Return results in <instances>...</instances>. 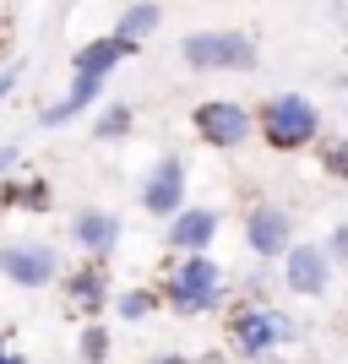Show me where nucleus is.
Masks as SVG:
<instances>
[{"label": "nucleus", "mask_w": 348, "mask_h": 364, "mask_svg": "<svg viewBox=\"0 0 348 364\" xmlns=\"http://www.w3.org/2000/svg\"><path fill=\"white\" fill-rule=\"evenodd\" d=\"M164 304L180 310V316H207V310H218V304H223V272H218V261L185 256L164 283Z\"/></svg>", "instance_id": "obj_1"}, {"label": "nucleus", "mask_w": 348, "mask_h": 364, "mask_svg": "<svg viewBox=\"0 0 348 364\" xmlns=\"http://www.w3.org/2000/svg\"><path fill=\"white\" fill-rule=\"evenodd\" d=\"M321 164H327V174H348V141H327Z\"/></svg>", "instance_id": "obj_20"}, {"label": "nucleus", "mask_w": 348, "mask_h": 364, "mask_svg": "<svg viewBox=\"0 0 348 364\" xmlns=\"http://www.w3.org/2000/svg\"><path fill=\"white\" fill-rule=\"evenodd\" d=\"M283 283L294 294H327V250L321 245H294L283 267Z\"/></svg>", "instance_id": "obj_12"}, {"label": "nucleus", "mask_w": 348, "mask_h": 364, "mask_svg": "<svg viewBox=\"0 0 348 364\" xmlns=\"http://www.w3.org/2000/svg\"><path fill=\"white\" fill-rule=\"evenodd\" d=\"M142 44H125V38H115V33H104V38H93V44H82L71 55V76H98V82H109V71L120 60H131Z\"/></svg>", "instance_id": "obj_10"}, {"label": "nucleus", "mask_w": 348, "mask_h": 364, "mask_svg": "<svg viewBox=\"0 0 348 364\" xmlns=\"http://www.w3.org/2000/svg\"><path fill=\"white\" fill-rule=\"evenodd\" d=\"M0 277H11L16 289H49L60 277V250L44 240H6L0 245Z\"/></svg>", "instance_id": "obj_4"}, {"label": "nucleus", "mask_w": 348, "mask_h": 364, "mask_svg": "<svg viewBox=\"0 0 348 364\" xmlns=\"http://www.w3.org/2000/svg\"><path fill=\"white\" fill-rule=\"evenodd\" d=\"M288 234H294V223H288L283 207H256V213L245 218V245H251L261 261L267 256H288V250H294Z\"/></svg>", "instance_id": "obj_8"}, {"label": "nucleus", "mask_w": 348, "mask_h": 364, "mask_svg": "<svg viewBox=\"0 0 348 364\" xmlns=\"http://www.w3.org/2000/svg\"><path fill=\"white\" fill-rule=\"evenodd\" d=\"M16 164H22V147H0V174H11Z\"/></svg>", "instance_id": "obj_23"}, {"label": "nucleus", "mask_w": 348, "mask_h": 364, "mask_svg": "<svg viewBox=\"0 0 348 364\" xmlns=\"http://www.w3.org/2000/svg\"><path fill=\"white\" fill-rule=\"evenodd\" d=\"M142 207H147L152 218H180L185 213V164L174 152H164V158L147 168V180H142Z\"/></svg>", "instance_id": "obj_7"}, {"label": "nucleus", "mask_w": 348, "mask_h": 364, "mask_svg": "<svg viewBox=\"0 0 348 364\" xmlns=\"http://www.w3.org/2000/svg\"><path fill=\"white\" fill-rule=\"evenodd\" d=\"M212 234H218V213L212 207H185L180 218H169V245L185 256H207Z\"/></svg>", "instance_id": "obj_11"}, {"label": "nucleus", "mask_w": 348, "mask_h": 364, "mask_svg": "<svg viewBox=\"0 0 348 364\" xmlns=\"http://www.w3.org/2000/svg\"><path fill=\"white\" fill-rule=\"evenodd\" d=\"M98 98H104V82H98V76H71L65 98H60V104H49L44 114H38V125H49V131H55V125L76 120V114H88V109L98 104Z\"/></svg>", "instance_id": "obj_14"}, {"label": "nucleus", "mask_w": 348, "mask_h": 364, "mask_svg": "<svg viewBox=\"0 0 348 364\" xmlns=\"http://www.w3.org/2000/svg\"><path fill=\"white\" fill-rule=\"evenodd\" d=\"M316 131H321V120H316V109L305 104L300 92H283L273 104H261V136H267V147L300 152V147L316 141Z\"/></svg>", "instance_id": "obj_3"}, {"label": "nucleus", "mask_w": 348, "mask_h": 364, "mask_svg": "<svg viewBox=\"0 0 348 364\" xmlns=\"http://www.w3.org/2000/svg\"><path fill=\"white\" fill-rule=\"evenodd\" d=\"M49 185L44 180H16V185H0V207H28V213H49Z\"/></svg>", "instance_id": "obj_16"}, {"label": "nucleus", "mask_w": 348, "mask_h": 364, "mask_svg": "<svg viewBox=\"0 0 348 364\" xmlns=\"http://www.w3.org/2000/svg\"><path fill=\"white\" fill-rule=\"evenodd\" d=\"M158 364H191V359H185V353H164Z\"/></svg>", "instance_id": "obj_25"}, {"label": "nucleus", "mask_w": 348, "mask_h": 364, "mask_svg": "<svg viewBox=\"0 0 348 364\" xmlns=\"http://www.w3.org/2000/svg\"><path fill=\"white\" fill-rule=\"evenodd\" d=\"M65 299H71L82 316H98V310L109 304V272L98 267V261H88V267L65 272Z\"/></svg>", "instance_id": "obj_13"}, {"label": "nucleus", "mask_w": 348, "mask_h": 364, "mask_svg": "<svg viewBox=\"0 0 348 364\" xmlns=\"http://www.w3.org/2000/svg\"><path fill=\"white\" fill-rule=\"evenodd\" d=\"M158 22H164V6L158 0H137V6H125L120 22H115V38H125V44H142L147 33H158Z\"/></svg>", "instance_id": "obj_15"}, {"label": "nucleus", "mask_w": 348, "mask_h": 364, "mask_svg": "<svg viewBox=\"0 0 348 364\" xmlns=\"http://www.w3.org/2000/svg\"><path fill=\"white\" fill-rule=\"evenodd\" d=\"M327 250H332L337 261H348V223H343V228H337V234H332V245H327Z\"/></svg>", "instance_id": "obj_22"}, {"label": "nucleus", "mask_w": 348, "mask_h": 364, "mask_svg": "<svg viewBox=\"0 0 348 364\" xmlns=\"http://www.w3.org/2000/svg\"><path fill=\"white\" fill-rule=\"evenodd\" d=\"M152 310H158V294H152V289H125V294H115V316H120V321H147Z\"/></svg>", "instance_id": "obj_17"}, {"label": "nucleus", "mask_w": 348, "mask_h": 364, "mask_svg": "<svg viewBox=\"0 0 348 364\" xmlns=\"http://www.w3.org/2000/svg\"><path fill=\"white\" fill-rule=\"evenodd\" d=\"M76 353H82V364H104L109 359V326H104V321H88V326H82Z\"/></svg>", "instance_id": "obj_18"}, {"label": "nucleus", "mask_w": 348, "mask_h": 364, "mask_svg": "<svg viewBox=\"0 0 348 364\" xmlns=\"http://www.w3.org/2000/svg\"><path fill=\"white\" fill-rule=\"evenodd\" d=\"M180 60L191 71H251L256 65V38L251 33H185Z\"/></svg>", "instance_id": "obj_2"}, {"label": "nucleus", "mask_w": 348, "mask_h": 364, "mask_svg": "<svg viewBox=\"0 0 348 364\" xmlns=\"http://www.w3.org/2000/svg\"><path fill=\"white\" fill-rule=\"evenodd\" d=\"M288 332H294V326H288V316H278V310H240V316L228 321V337H234V348H240L245 359H267Z\"/></svg>", "instance_id": "obj_6"}, {"label": "nucleus", "mask_w": 348, "mask_h": 364, "mask_svg": "<svg viewBox=\"0 0 348 364\" xmlns=\"http://www.w3.org/2000/svg\"><path fill=\"white\" fill-rule=\"evenodd\" d=\"M131 120H137V114H131V104H109L104 114L93 120V136H98V141H115V136H125V131H131Z\"/></svg>", "instance_id": "obj_19"}, {"label": "nucleus", "mask_w": 348, "mask_h": 364, "mask_svg": "<svg viewBox=\"0 0 348 364\" xmlns=\"http://www.w3.org/2000/svg\"><path fill=\"white\" fill-rule=\"evenodd\" d=\"M191 125H196V136L207 141V147H218V152L245 147V136H251V114H245L234 98H207V104H196Z\"/></svg>", "instance_id": "obj_5"}, {"label": "nucleus", "mask_w": 348, "mask_h": 364, "mask_svg": "<svg viewBox=\"0 0 348 364\" xmlns=\"http://www.w3.org/2000/svg\"><path fill=\"white\" fill-rule=\"evenodd\" d=\"M16 82H22V60H11L6 71H0V104L11 98V87H16Z\"/></svg>", "instance_id": "obj_21"}, {"label": "nucleus", "mask_w": 348, "mask_h": 364, "mask_svg": "<svg viewBox=\"0 0 348 364\" xmlns=\"http://www.w3.org/2000/svg\"><path fill=\"white\" fill-rule=\"evenodd\" d=\"M71 240L88 250L93 261H104L115 245H120V218L104 213V207H82V213L71 218Z\"/></svg>", "instance_id": "obj_9"}, {"label": "nucleus", "mask_w": 348, "mask_h": 364, "mask_svg": "<svg viewBox=\"0 0 348 364\" xmlns=\"http://www.w3.org/2000/svg\"><path fill=\"white\" fill-rule=\"evenodd\" d=\"M0 364H28V359H22V353H16L11 343H6V337H0Z\"/></svg>", "instance_id": "obj_24"}]
</instances>
